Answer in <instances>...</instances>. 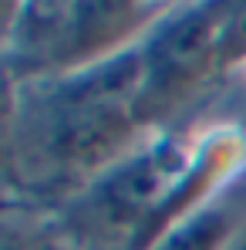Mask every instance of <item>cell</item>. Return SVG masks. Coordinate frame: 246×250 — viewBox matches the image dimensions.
<instances>
[{
    "label": "cell",
    "instance_id": "obj_1",
    "mask_svg": "<svg viewBox=\"0 0 246 250\" xmlns=\"http://www.w3.org/2000/svg\"><path fill=\"white\" fill-rule=\"evenodd\" d=\"M138 47L75 75L7 84V193L57 213L152 132L138 115Z\"/></svg>",
    "mask_w": 246,
    "mask_h": 250
},
{
    "label": "cell",
    "instance_id": "obj_2",
    "mask_svg": "<svg viewBox=\"0 0 246 250\" xmlns=\"http://www.w3.org/2000/svg\"><path fill=\"white\" fill-rule=\"evenodd\" d=\"M246 172V122L189 112L57 209L71 250H152L192 209Z\"/></svg>",
    "mask_w": 246,
    "mask_h": 250
},
{
    "label": "cell",
    "instance_id": "obj_3",
    "mask_svg": "<svg viewBox=\"0 0 246 250\" xmlns=\"http://www.w3.org/2000/svg\"><path fill=\"white\" fill-rule=\"evenodd\" d=\"M165 14L159 3H20L7 24L3 64L7 84L75 75L138 47Z\"/></svg>",
    "mask_w": 246,
    "mask_h": 250
},
{
    "label": "cell",
    "instance_id": "obj_4",
    "mask_svg": "<svg viewBox=\"0 0 246 250\" xmlns=\"http://www.w3.org/2000/svg\"><path fill=\"white\" fill-rule=\"evenodd\" d=\"M226 14L229 3L165 7L142 38L138 115L145 128H162L189 115V105L233 71L226 58Z\"/></svg>",
    "mask_w": 246,
    "mask_h": 250
},
{
    "label": "cell",
    "instance_id": "obj_5",
    "mask_svg": "<svg viewBox=\"0 0 246 250\" xmlns=\"http://www.w3.org/2000/svg\"><path fill=\"white\" fill-rule=\"evenodd\" d=\"M246 233V172L186 213L152 250H229Z\"/></svg>",
    "mask_w": 246,
    "mask_h": 250
},
{
    "label": "cell",
    "instance_id": "obj_6",
    "mask_svg": "<svg viewBox=\"0 0 246 250\" xmlns=\"http://www.w3.org/2000/svg\"><path fill=\"white\" fill-rule=\"evenodd\" d=\"M229 250H246V233H243V237H240V240H236V244H233Z\"/></svg>",
    "mask_w": 246,
    "mask_h": 250
},
{
    "label": "cell",
    "instance_id": "obj_7",
    "mask_svg": "<svg viewBox=\"0 0 246 250\" xmlns=\"http://www.w3.org/2000/svg\"><path fill=\"white\" fill-rule=\"evenodd\" d=\"M243 75H246V64H243Z\"/></svg>",
    "mask_w": 246,
    "mask_h": 250
}]
</instances>
